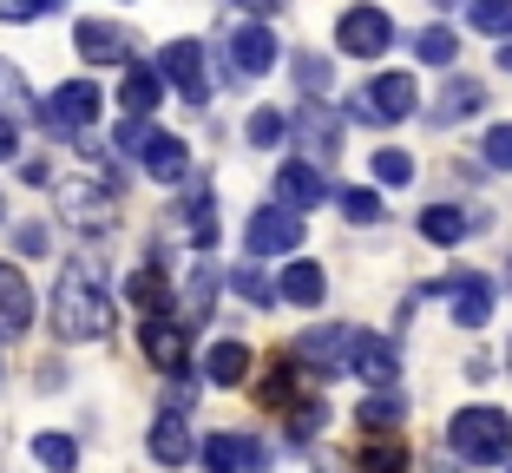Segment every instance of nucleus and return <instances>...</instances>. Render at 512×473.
Instances as JSON below:
<instances>
[{"label": "nucleus", "instance_id": "nucleus-41", "mask_svg": "<svg viewBox=\"0 0 512 473\" xmlns=\"http://www.w3.org/2000/svg\"><path fill=\"white\" fill-rule=\"evenodd\" d=\"M46 7H53V0H0V20H20V27H27V20H40Z\"/></svg>", "mask_w": 512, "mask_h": 473}, {"label": "nucleus", "instance_id": "nucleus-13", "mask_svg": "<svg viewBox=\"0 0 512 473\" xmlns=\"http://www.w3.org/2000/svg\"><path fill=\"white\" fill-rule=\"evenodd\" d=\"M276 198H283V211H309V204L329 198V184L309 158H289V165H276Z\"/></svg>", "mask_w": 512, "mask_h": 473}, {"label": "nucleus", "instance_id": "nucleus-12", "mask_svg": "<svg viewBox=\"0 0 512 473\" xmlns=\"http://www.w3.org/2000/svg\"><path fill=\"white\" fill-rule=\"evenodd\" d=\"M296 138H302V158H309V165H329L335 145H342V119H335L329 106H302L296 112Z\"/></svg>", "mask_w": 512, "mask_h": 473}, {"label": "nucleus", "instance_id": "nucleus-25", "mask_svg": "<svg viewBox=\"0 0 512 473\" xmlns=\"http://www.w3.org/2000/svg\"><path fill=\"white\" fill-rule=\"evenodd\" d=\"M204 375H211L217 388H237L243 375H250V349H243V342H217V349L204 355Z\"/></svg>", "mask_w": 512, "mask_h": 473}, {"label": "nucleus", "instance_id": "nucleus-10", "mask_svg": "<svg viewBox=\"0 0 512 473\" xmlns=\"http://www.w3.org/2000/svg\"><path fill=\"white\" fill-rule=\"evenodd\" d=\"M348 375H362L368 388L388 395L394 375H401V355H394V342H381V336H355V349H348Z\"/></svg>", "mask_w": 512, "mask_h": 473}, {"label": "nucleus", "instance_id": "nucleus-26", "mask_svg": "<svg viewBox=\"0 0 512 473\" xmlns=\"http://www.w3.org/2000/svg\"><path fill=\"white\" fill-rule=\"evenodd\" d=\"M33 460H40L46 473H73L79 467V441L73 434H40V441H33Z\"/></svg>", "mask_w": 512, "mask_h": 473}, {"label": "nucleus", "instance_id": "nucleus-22", "mask_svg": "<svg viewBox=\"0 0 512 473\" xmlns=\"http://www.w3.org/2000/svg\"><path fill=\"white\" fill-rule=\"evenodd\" d=\"M322 290H329L322 263H289L283 283H276V296H283V303H296V309H316V303H322Z\"/></svg>", "mask_w": 512, "mask_h": 473}, {"label": "nucleus", "instance_id": "nucleus-33", "mask_svg": "<svg viewBox=\"0 0 512 473\" xmlns=\"http://www.w3.org/2000/svg\"><path fill=\"white\" fill-rule=\"evenodd\" d=\"M125 296H132L138 309H158L165 303V270H138V276H125ZM165 316V309H158Z\"/></svg>", "mask_w": 512, "mask_h": 473}, {"label": "nucleus", "instance_id": "nucleus-4", "mask_svg": "<svg viewBox=\"0 0 512 473\" xmlns=\"http://www.w3.org/2000/svg\"><path fill=\"white\" fill-rule=\"evenodd\" d=\"M335 46L355 53V60H381L394 46V20L381 14V7H348V14L335 20Z\"/></svg>", "mask_w": 512, "mask_h": 473}, {"label": "nucleus", "instance_id": "nucleus-43", "mask_svg": "<svg viewBox=\"0 0 512 473\" xmlns=\"http://www.w3.org/2000/svg\"><path fill=\"white\" fill-rule=\"evenodd\" d=\"M0 158H14V119L0 112Z\"/></svg>", "mask_w": 512, "mask_h": 473}, {"label": "nucleus", "instance_id": "nucleus-38", "mask_svg": "<svg viewBox=\"0 0 512 473\" xmlns=\"http://www.w3.org/2000/svg\"><path fill=\"white\" fill-rule=\"evenodd\" d=\"M342 217L348 224H381V198L375 191H342Z\"/></svg>", "mask_w": 512, "mask_h": 473}, {"label": "nucleus", "instance_id": "nucleus-44", "mask_svg": "<svg viewBox=\"0 0 512 473\" xmlns=\"http://www.w3.org/2000/svg\"><path fill=\"white\" fill-rule=\"evenodd\" d=\"M237 7H250V14H270V7H283V0H237Z\"/></svg>", "mask_w": 512, "mask_h": 473}, {"label": "nucleus", "instance_id": "nucleus-1", "mask_svg": "<svg viewBox=\"0 0 512 473\" xmlns=\"http://www.w3.org/2000/svg\"><path fill=\"white\" fill-rule=\"evenodd\" d=\"M53 329H60V342H92L112 329V296L99 263H66L60 290H53Z\"/></svg>", "mask_w": 512, "mask_h": 473}, {"label": "nucleus", "instance_id": "nucleus-46", "mask_svg": "<svg viewBox=\"0 0 512 473\" xmlns=\"http://www.w3.org/2000/svg\"><path fill=\"white\" fill-rule=\"evenodd\" d=\"M0 211H7V204H0Z\"/></svg>", "mask_w": 512, "mask_h": 473}, {"label": "nucleus", "instance_id": "nucleus-23", "mask_svg": "<svg viewBox=\"0 0 512 473\" xmlns=\"http://www.w3.org/2000/svg\"><path fill=\"white\" fill-rule=\"evenodd\" d=\"M191 428H184L178 414H165V421H151V460H158V467H184V460H191Z\"/></svg>", "mask_w": 512, "mask_h": 473}, {"label": "nucleus", "instance_id": "nucleus-32", "mask_svg": "<svg viewBox=\"0 0 512 473\" xmlns=\"http://www.w3.org/2000/svg\"><path fill=\"white\" fill-rule=\"evenodd\" d=\"M414 53H421L427 66H453V53H460V40H453L447 27H427V33H414Z\"/></svg>", "mask_w": 512, "mask_h": 473}, {"label": "nucleus", "instance_id": "nucleus-29", "mask_svg": "<svg viewBox=\"0 0 512 473\" xmlns=\"http://www.w3.org/2000/svg\"><path fill=\"white\" fill-rule=\"evenodd\" d=\"M467 20L480 33H493V40H512V0H473Z\"/></svg>", "mask_w": 512, "mask_h": 473}, {"label": "nucleus", "instance_id": "nucleus-5", "mask_svg": "<svg viewBox=\"0 0 512 473\" xmlns=\"http://www.w3.org/2000/svg\"><path fill=\"white\" fill-rule=\"evenodd\" d=\"M60 217L79 230H112V217H119V198H112L106 184L92 178H66L60 184Z\"/></svg>", "mask_w": 512, "mask_h": 473}, {"label": "nucleus", "instance_id": "nucleus-40", "mask_svg": "<svg viewBox=\"0 0 512 473\" xmlns=\"http://www.w3.org/2000/svg\"><path fill=\"white\" fill-rule=\"evenodd\" d=\"M486 158H493L499 171H512V125H493V132H486Z\"/></svg>", "mask_w": 512, "mask_h": 473}, {"label": "nucleus", "instance_id": "nucleus-15", "mask_svg": "<svg viewBox=\"0 0 512 473\" xmlns=\"http://www.w3.org/2000/svg\"><path fill=\"white\" fill-rule=\"evenodd\" d=\"M73 46L86 53L92 66H132V60H125V33L112 27V20H79V27H73Z\"/></svg>", "mask_w": 512, "mask_h": 473}, {"label": "nucleus", "instance_id": "nucleus-8", "mask_svg": "<svg viewBox=\"0 0 512 473\" xmlns=\"http://www.w3.org/2000/svg\"><path fill=\"white\" fill-rule=\"evenodd\" d=\"M355 336H362V329H348V322H322V329H309V336L296 342V355L309 362V375H342Z\"/></svg>", "mask_w": 512, "mask_h": 473}, {"label": "nucleus", "instance_id": "nucleus-18", "mask_svg": "<svg viewBox=\"0 0 512 473\" xmlns=\"http://www.w3.org/2000/svg\"><path fill=\"white\" fill-rule=\"evenodd\" d=\"M230 53H237V73L243 79L270 73V66H276V33L270 27H237V33H230Z\"/></svg>", "mask_w": 512, "mask_h": 473}, {"label": "nucleus", "instance_id": "nucleus-45", "mask_svg": "<svg viewBox=\"0 0 512 473\" xmlns=\"http://www.w3.org/2000/svg\"><path fill=\"white\" fill-rule=\"evenodd\" d=\"M499 66H506V73H512V40H506V53H499Z\"/></svg>", "mask_w": 512, "mask_h": 473}, {"label": "nucleus", "instance_id": "nucleus-31", "mask_svg": "<svg viewBox=\"0 0 512 473\" xmlns=\"http://www.w3.org/2000/svg\"><path fill=\"white\" fill-rule=\"evenodd\" d=\"M355 421H362L368 434H394V428H401V401H394V395H368Z\"/></svg>", "mask_w": 512, "mask_h": 473}, {"label": "nucleus", "instance_id": "nucleus-16", "mask_svg": "<svg viewBox=\"0 0 512 473\" xmlns=\"http://www.w3.org/2000/svg\"><path fill=\"white\" fill-rule=\"evenodd\" d=\"M138 342H145V355H151L158 368H171V375L184 368V322H171V309H165V316H145Z\"/></svg>", "mask_w": 512, "mask_h": 473}, {"label": "nucleus", "instance_id": "nucleus-47", "mask_svg": "<svg viewBox=\"0 0 512 473\" xmlns=\"http://www.w3.org/2000/svg\"><path fill=\"white\" fill-rule=\"evenodd\" d=\"M440 473H447V467H440Z\"/></svg>", "mask_w": 512, "mask_h": 473}, {"label": "nucleus", "instance_id": "nucleus-20", "mask_svg": "<svg viewBox=\"0 0 512 473\" xmlns=\"http://www.w3.org/2000/svg\"><path fill=\"white\" fill-rule=\"evenodd\" d=\"M158 79H165V73H158V66H125V79H119V106L125 112H132V119H151V106H158Z\"/></svg>", "mask_w": 512, "mask_h": 473}, {"label": "nucleus", "instance_id": "nucleus-9", "mask_svg": "<svg viewBox=\"0 0 512 473\" xmlns=\"http://www.w3.org/2000/svg\"><path fill=\"white\" fill-rule=\"evenodd\" d=\"M243 244H250V257H283V250L302 244V217L296 211H256L243 224Z\"/></svg>", "mask_w": 512, "mask_h": 473}, {"label": "nucleus", "instance_id": "nucleus-11", "mask_svg": "<svg viewBox=\"0 0 512 473\" xmlns=\"http://www.w3.org/2000/svg\"><path fill=\"white\" fill-rule=\"evenodd\" d=\"M204 467L211 473H263L270 454H263V441H243V434H211L204 441Z\"/></svg>", "mask_w": 512, "mask_h": 473}, {"label": "nucleus", "instance_id": "nucleus-37", "mask_svg": "<svg viewBox=\"0 0 512 473\" xmlns=\"http://www.w3.org/2000/svg\"><path fill=\"white\" fill-rule=\"evenodd\" d=\"M375 178L381 184H414V158L394 152V145H381V152H375Z\"/></svg>", "mask_w": 512, "mask_h": 473}, {"label": "nucleus", "instance_id": "nucleus-19", "mask_svg": "<svg viewBox=\"0 0 512 473\" xmlns=\"http://www.w3.org/2000/svg\"><path fill=\"white\" fill-rule=\"evenodd\" d=\"M467 230H486V211H453V204H434V211H421V237L427 244H460Z\"/></svg>", "mask_w": 512, "mask_h": 473}, {"label": "nucleus", "instance_id": "nucleus-39", "mask_svg": "<svg viewBox=\"0 0 512 473\" xmlns=\"http://www.w3.org/2000/svg\"><path fill=\"white\" fill-rule=\"evenodd\" d=\"M296 79H302V92H322V86H329V60L302 53V60H296Z\"/></svg>", "mask_w": 512, "mask_h": 473}, {"label": "nucleus", "instance_id": "nucleus-21", "mask_svg": "<svg viewBox=\"0 0 512 473\" xmlns=\"http://www.w3.org/2000/svg\"><path fill=\"white\" fill-rule=\"evenodd\" d=\"M27 322H33V290H27V276L0 263V329H14V336H20Z\"/></svg>", "mask_w": 512, "mask_h": 473}, {"label": "nucleus", "instance_id": "nucleus-7", "mask_svg": "<svg viewBox=\"0 0 512 473\" xmlns=\"http://www.w3.org/2000/svg\"><path fill=\"white\" fill-rule=\"evenodd\" d=\"M99 106H106V99H99V86H92V79H73V86H60L53 92V99H46V132H86L92 119H99Z\"/></svg>", "mask_w": 512, "mask_h": 473}, {"label": "nucleus", "instance_id": "nucleus-17", "mask_svg": "<svg viewBox=\"0 0 512 473\" xmlns=\"http://www.w3.org/2000/svg\"><path fill=\"white\" fill-rule=\"evenodd\" d=\"M184 171H191V145H184V138H171V132H151L145 138V178L178 184Z\"/></svg>", "mask_w": 512, "mask_h": 473}, {"label": "nucleus", "instance_id": "nucleus-24", "mask_svg": "<svg viewBox=\"0 0 512 473\" xmlns=\"http://www.w3.org/2000/svg\"><path fill=\"white\" fill-rule=\"evenodd\" d=\"M480 106H486V86H480V79H447V92H440L434 119H440V125H453V119H473Z\"/></svg>", "mask_w": 512, "mask_h": 473}, {"label": "nucleus", "instance_id": "nucleus-3", "mask_svg": "<svg viewBox=\"0 0 512 473\" xmlns=\"http://www.w3.org/2000/svg\"><path fill=\"white\" fill-rule=\"evenodd\" d=\"M414 106H421L414 73H381V79H368V86L355 92V119H368V125H401Z\"/></svg>", "mask_w": 512, "mask_h": 473}, {"label": "nucleus", "instance_id": "nucleus-27", "mask_svg": "<svg viewBox=\"0 0 512 473\" xmlns=\"http://www.w3.org/2000/svg\"><path fill=\"white\" fill-rule=\"evenodd\" d=\"M230 290H237L243 303H256V309H270V303H276V283L256 270V263H237V270H230Z\"/></svg>", "mask_w": 512, "mask_h": 473}, {"label": "nucleus", "instance_id": "nucleus-35", "mask_svg": "<svg viewBox=\"0 0 512 473\" xmlns=\"http://www.w3.org/2000/svg\"><path fill=\"white\" fill-rule=\"evenodd\" d=\"M211 290H217V270H197V276H191V296H184V329H197V322H204Z\"/></svg>", "mask_w": 512, "mask_h": 473}, {"label": "nucleus", "instance_id": "nucleus-36", "mask_svg": "<svg viewBox=\"0 0 512 473\" xmlns=\"http://www.w3.org/2000/svg\"><path fill=\"white\" fill-rule=\"evenodd\" d=\"M184 230H191V244H211V237H217L211 198H204V191H191V204H184Z\"/></svg>", "mask_w": 512, "mask_h": 473}, {"label": "nucleus", "instance_id": "nucleus-30", "mask_svg": "<svg viewBox=\"0 0 512 473\" xmlns=\"http://www.w3.org/2000/svg\"><path fill=\"white\" fill-rule=\"evenodd\" d=\"M283 138H289V119L276 106H256L250 112V145H256V152H270V145H283Z\"/></svg>", "mask_w": 512, "mask_h": 473}, {"label": "nucleus", "instance_id": "nucleus-28", "mask_svg": "<svg viewBox=\"0 0 512 473\" xmlns=\"http://www.w3.org/2000/svg\"><path fill=\"white\" fill-rule=\"evenodd\" d=\"M362 467L368 473H407V447L394 441V434H375V441L362 447Z\"/></svg>", "mask_w": 512, "mask_h": 473}, {"label": "nucleus", "instance_id": "nucleus-34", "mask_svg": "<svg viewBox=\"0 0 512 473\" xmlns=\"http://www.w3.org/2000/svg\"><path fill=\"white\" fill-rule=\"evenodd\" d=\"M0 112L7 119H20V112H33V92H27V79L14 73V66L0 60Z\"/></svg>", "mask_w": 512, "mask_h": 473}, {"label": "nucleus", "instance_id": "nucleus-42", "mask_svg": "<svg viewBox=\"0 0 512 473\" xmlns=\"http://www.w3.org/2000/svg\"><path fill=\"white\" fill-rule=\"evenodd\" d=\"M20 250H27V257H40V250H46V230L40 224H20Z\"/></svg>", "mask_w": 512, "mask_h": 473}, {"label": "nucleus", "instance_id": "nucleus-14", "mask_svg": "<svg viewBox=\"0 0 512 473\" xmlns=\"http://www.w3.org/2000/svg\"><path fill=\"white\" fill-rule=\"evenodd\" d=\"M447 290V303H453V322L460 329H486V316H493V283L486 276H453V283H440Z\"/></svg>", "mask_w": 512, "mask_h": 473}, {"label": "nucleus", "instance_id": "nucleus-2", "mask_svg": "<svg viewBox=\"0 0 512 473\" xmlns=\"http://www.w3.org/2000/svg\"><path fill=\"white\" fill-rule=\"evenodd\" d=\"M447 447L467 467H499V460H512V414L499 408H460L447 421Z\"/></svg>", "mask_w": 512, "mask_h": 473}, {"label": "nucleus", "instance_id": "nucleus-6", "mask_svg": "<svg viewBox=\"0 0 512 473\" xmlns=\"http://www.w3.org/2000/svg\"><path fill=\"white\" fill-rule=\"evenodd\" d=\"M158 73L184 92V106H211V79H204V46L197 40H171L158 53Z\"/></svg>", "mask_w": 512, "mask_h": 473}]
</instances>
